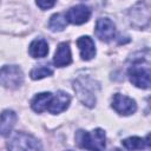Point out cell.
<instances>
[{
	"label": "cell",
	"instance_id": "10",
	"mask_svg": "<svg viewBox=\"0 0 151 151\" xmlns=\"http://www.w3.org/2000/svg\"><path fill=\"white\" fill-rule=\"evenodd\" d=\"M70 101H71V98L66 92L58 91L54 96H52V99L48 104L47 111L52 114H58L68 107Z\"/></svg>",
	"mask_w": 151,
	"mask_h": 151
},
{
	"label": "cell",
	"instance_id": "1",
	"mask_svg": "<svg viewBox=\"0 0 151 151\" xmlns=\"http://www.w3.org/2000/svg\"><path fill=\"white\" fill-rule=\"evenodd\" d=\"M130 81L139 88L150 87V64L145 59H136L127 70Z\"/></svg>",
	"mask_w": 151,
	"mask_h": 151
},
{
	"label": "cell",
	"instance_id": "11",
	"mask_svg": "<svg viewBox=\"0 0 151 151\" xmlns=\"http://www.w3.org/2000/svg\"><path fill=\"white\" fill-rule=\"evenodd\" d=\"M77 46L80 52V57L83 60H91L96 55V45L94 41L92 40L91 37L88 35H83L78 38L77 40Z\"/></svg>",
	"mask_w": 151,
	"mask_h": 151
},
{
	"label": "cell",
	"instance_id": "6",
	"mask_svg": "<svg viewBox=\"0 0 151 151\" xmlns=\"http://www.w3.org/2000/svg\"><path fill=\"white\" fill-rule=\"evenodd\" d=\"M111 106L117 113H119L122 116L132 114L137 110L136 101L132 98H130V97H127L125 94H122V93H116L113 96Z\"/></svg>",
	"mask_w": 151,
	"mask_h": 151
},
{
	"label": "cell",
	"instance_id": "20",
	"mask_svg": "<svg viewBox=\"0 0 151 151\" xmlns=\"http://www.w3.org/2000/svg\"><path fill=\"white\" fill-rule=\"evenodd\" d=\"M88 1H97V2H103V1H105V0H88Z\"/></svg>",
	"mask_w": 151,
	"mask_h": 151
},
{
	"label": "cell",
	"instance_id": "5",
	"mask_svg": "<svg viewBox=\"0 0 151 151\" xmlns=\"http://www.w3.org/2000/svg\"><path fill=\"white\" fill-rule=\"evenodd\" d=\"M11 150H40L41 145L37 138L25 132H14L7 144Z\"/></svg>",
	"mask_w": 151,
	"mask_h": 151
},
{
	"label": "cell",
	"instance_id": "17",
	"mask_svg": "<svg viewBox=\"0 0 151 151\" xmlns=\"http://www.w3.org/2000/svg\"><path fill=\"white\" fill-rule=\"evenodd\" d=\"M67 22L68 21L64 13H55L48 20V28L53 32H60L66 27Z\"/></svg>",
	"mask_w": 151,
	"mask_h": 151
},
{
	"label": "cell",
	"instance_id": "4",
	"mask_svg": "<svg viewBox=\"0 0 151 151\" xmlns=\"http://www.w3.org/2000/svg\"><path fill=\"white\" fill-rule=\"evenodd\" d=\"M24 81V73L17 65H5L0 68V84L7 88H18Z\"/></svg>",
	"mask_w": 151,
	"mask_h": 151
},
{
	"label": "cell",
	"instance_id": "7",
	"mask_svg": "<svg viewBox=\"0 0 151 151\" xmlns=\"http://www.w3.org/2000/svg\"><path fill=\"white\" fill-rule=\"evenodd\" d=\"M130 15V21L133 26L136 27H144L149 24L150 19V11L149 6L145 2H138L136 6H133L129 13Z\"/></svg>",
	"mask_w": 151,
	"mask_h": 151
},
{
	"label": "cell",
	"instance_id": "3",
	"mask_svg": "<svg viewBox=\"0 0 151 151\" xmlns=\"http://www.w3.org/2000/svg\"><path fill=\"white\" fill-rule=\"evenodd\" d=\"M73 88L80 99V101L88 106L93 107L96 104V94H94V81L88 78H79L74 81Z\"/></svg>",
	"mask_w": 151,
	"mask_h": 151
},
{
	"label": "cell",
	"instance_id": "8",
	"mask_svg": "<svg viewBox=\"0 0 151 151\" xmlns=\"http://www.w3.org/2000/svg\"><path fill=\"white\" fill-rule=\"evenodd\" d=\"M94 33L97 38H99V40L107 42L114 38L116 26L109 18H99L96 22Z\"/></svg>",
	"mask_w": 151,
	"mask_h": 151
},
{
	"label": "cell",
	"instance_id": "15",
	"mask_svg": "<svg viewBox=\"0 0 151 151\" xmlns=\"http://www.w3.org/2000/svg\"><path fill=\"white\" fill-rule=\"evenodd\" d=\"M28 52L31 54V57L33 58H44L47 55L48 53V45H47V41L42 38H38V39H34L29 47H28Z\"/></svg>",
	"mask_w": 151,
	"mask_h": 151
},
{
	"label": "cell",
	"instance_id": "14",
	"mask_svg": "<svg viewBox=\"0 0 151 151\" xmlns=\"http://www.w3.org/2000/svg\"><path fill=\"white\" fill-rule=\"evenodd\" d=\"M52 93L51 92H41V93H38L31 101V107L33 111L38 112V113H41L44 112L45 110H47L48 107V104L52 99Z\"/></svg>",
	"mask_w": 151,
	"mask_h": 151
},
{
	"label": "cell",
	"instance_id": "13",
	"mask_svg": "<svg viewBox=\"0 0 151 151\" xmlns=\"http://www.w3.org/2000/svg\"><path fill=\"white\" fill-rule=\"evenodd\" d=\"M17 122V113L12 110H5L0 114V136L7 137L12 133V130Z\"/></svg>",
	"mask_w": 151,
	"mask_h": 151
},
{
	"label": "cell",
	"instance_id": "19",
	"mask_svg": "<svg viewBox=\"0 0 151 151\" xmlns=\"http://www.w3.org/2000/svg\"><path fill=\"white\" fill-rule=\"evenodd\" d=\"M57 0H37V5L41 9H50L55 5Z\"/></svg>",
	"mask_w": 151,
	"mask_h": 151
},
{
	"label": "cell",
	"instance_id": "16",
	"mask_svg": "<svg viewBox=\"0 0 151 151\" xmlns=\"http://www.w3.org/2000/svg\"><path fill=\"white\" fill-rule=\"evenodd\" d=\"M150 136H146V139H143L140 137H129L122 142L123 146L127 150H140L144 147H150Z\"/></svg>",
	"mask_w": 151,
	"mask_h": 151
},
{
	"label": "cell",
	"instance_id": "2",
	"mask_svg": "<svg viewBox=\"0 0 151 151\" xmlns=\"http://www.w3.org/2000/svg\"><path fill=\"white\" fill-rule=\"evenodd\" d=\"M105 131L101 129H96L92 132L79 130L76 133V142L81 149L103 150L105 147Z\"/></svg>",
	"mask_w": 151,
	"mask_h": 151
},
{
	"label": "cell",
	"instance_id": "9",
	"mask_svg": "<svg viewBox=\"0 0 151 151\" xmlns=\"http://www.w3.org/2000/svg\"><path fill=\"white\" fill-rule=\"evenodd\" d=\"M66 19L68 22L73 25H81L85 24L91 17V9L86 5H77L71 7L66 12Z\"/></svg>",
	"mask_w": 151,
	"mask_h": 151
},
{
	"label": "cell",
	"instance_id": "18",
	"mask_svg": "<svg viewBox=\"0 0 151 151\" xmlns=\"http://www.w3.org/2000/svg\"><path fill=\"white\" fill-rule=\"evenodd\" d=\"M53 73V68L50 64H42V65H39L37 67H34L29 76L33 80H39V79H42L45 77H48V76H52Z\"/></svg>",
	"mask_w": 151,
	"mask_h": 151
},
{
	"label": "cell",
	"instance_id": "12",
	"mask_svg": "<svg viewBox=\"0 0 151 151\" xmlns=\"http://www.w3.org/2000/svg\"><path fill=\"white\" fill-rule=\"evenodd\" d=\"M53 63L57 67H64L72 63L71 57V48L67 42H60L55 50Z\"/></svg>",
	"mask_w": 151,
	"mask_h": 151
}]
</instances>
